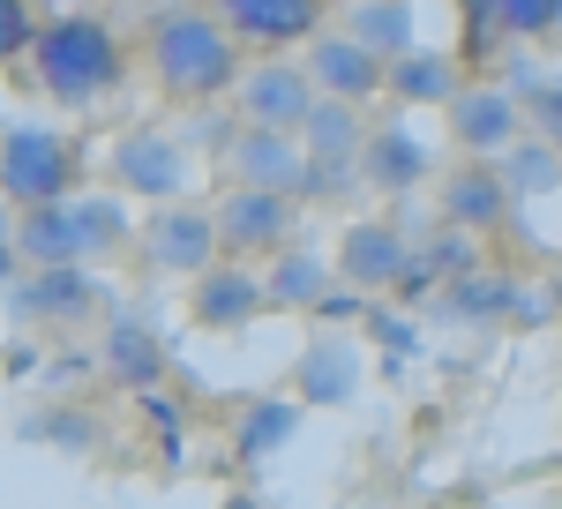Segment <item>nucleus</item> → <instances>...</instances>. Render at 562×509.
<instances>
[{
    "instance_id": "20",
    "label": "nucleus",
    "mask_w": 562,
    "mask_h": 509,
    "mask_svg": "<svg viewBox=\"0 0 562 509\" xmlns=\"http://www.w3.org/2000/svg\"><path fill=\"white\" fill-rule=\"evenodd\" d=\"M352 389H360V352L346 338H315L301 360V397L307 405H352Z\"/></svg>"
},
{
    "instance_id": "2",
    "label": "nucleus",
    "mask_w": 562,
    "mask_h": 509,
    "mask_svg": "<svg viewBox=\"0 0 562 509\" xmlns=\"http://www.w3.org/2000/svg\"><path fill=\"white\" fill-rule=\"evenodd\" d=\"M128 240V211L113 195H68L53 211L15 217V248L31 270H90L98 255H113Z\"/></svg>"
},
{
    "instance_id": "10",
    "label": "nucleus",
    "mask_w": 562,
    "mask_h": 509,
    "mask_svg": "<svg viewBox=\"0 0 562 509\" xmlns=\"http://www.w3.org/2000/svg\"><path fill=\"white\" fill-rule=\"evenodd\" d=\"M233 166H240V188L301 195V188H307V143H301V135H278V127H240Z\"/></svg>"
},
{
    "instance_id": "33",
    "label": "nucleus",
    "mask_w": 562,
    "mask_h": 509,
    "mask_svg": "<svg viewBox=\"0 0 562 509\" xmlns=\"http://www.w3.org/2000/svg\"><path fill=\"white\" fill-rule=\"evenodd\" d=\"M315 315H323V323H352V315L368 323V293H352V285H338V293H323V307H315Z\"/></svg>"
},
{
    "instance_id": "9",
    "label": "nucleus",
    "mask_w": 562,
    "mask_h": 509,
    "mask_svg": "<svg viewBox=\"0 0 562 509\" xmlns=\"http://www.w3.org/2000/svg\"><path fill=\"white\" fill-rule=\"evenodd\" d=\"M113 172H121V188H135V195H150V203L173 211V195L188 188V150H180L173 135H158V127H135V135L113 143Z\"/></svg>"
},
{
    "instance_id": "3",
    "label": "nucleus",
    "mask_w": 562,
    "mask_h": 509,
    "mask_svg": "<svg viewBox=\"0 0 562 509\" xmlns=\"http://www.w3.org/2000/svg\"><path fill=\"white\" fill-rule=\"evenodd\" d=\"M121 76H128V60H121L113 23H98V15H53V23L38 31V83H45V98L90 105V98H113Z\"/></svg>"
},
{
    "instance_id": "32",
    "label": "nucleus",
    "mask_w": 562,
    "mask_h": 509,
    "mask_svg": "<svg viewBox=\"0 0 562 509\" xmlns=\"http://www.w3.org/2000/svg\"><path fill=\"white\" fill-rule=\"evenodd\" d=\"M143 420L158 427V450H166V465H180L188 457V442H180V405L158 389V397H143Z\"/></svg>"
},
{
    "instance_id": "11",
    "label": "nucleus",
    "mask_w": 562,
    "mask_h": 509,
    "mask_svg": "<svg viewBox=\"0 0 562 509\" xmlns=\"http://www.w3.org/2000/svg\"><path fill=\"white\" fill-rule=\"evenodd\" d=\"M307 83H323L338 105H360V98L390 90V68L368 53V45H352L346 31H323V38L307 45Z\"/></svg>"
},
{
    "instance_id": "4",
    "label": "nucleus",
    "mask_w": 562,
    "mask_h": 509,
    "mask_svg": "<svg viewBox=\"0 0 562 509\" xmlns=\"http://www.w3.org/2000/svg\"><path fill=\"white\" fill-rule=\"evenodd\" d=\"M0 195L15 211H53L76 195V143L53 127H8L0 135Z\"/></svg>"
},
{
    "instance_id": "38",
    "label": "nucleus",
    "mask_w": 562,
    "mask_h": 509,
    "mask_svg": "<svg viewBox=\"0 0 562 509\" xmlns=\"http://www.w3.org/2000/svg\"><path fill=\"white\" fill-rule=\"evenodd\" d=\"M555 299H562V278H555Z\"/></svg>"
},
{
    "instance_id": "16",
    "label": "nucleus",
    "mask_w": 562,
    "mask_h": 509,
    "mask_svg": "<svg viewBox=\"0 0 562 509\" xmlns=\"http://www.w3.org/2000/svg\"><path fill=\"white\" fill-rule=\"evenodd\" d=\"M98 360H105V375L121 382V389H135V397H158V382H166V344H158V330H150L143 315H113Z\"/></svg>"
},
{
    "instance_id": "18",
    "label": "nucleus",
    "mask_w": 562,
    "mask_h": 509,
    "mask_svg": "<svg viewBox=\"0 0 562 509\" xmlns=\"http://www.w3.org/2000/svg\"><path fill=\"white\" fill-rule=\"evenodd\" d=\"M428 166H435V150L413 135V127H375V135H368V150H360V180H368V188H383V195L420 188Z\"/></svg>"
},
{
    "instance_id": "23",
    "label": "nucleus",
    "mask_w": 562,
    "mask_h": 509,
    "mask_svg": "<svg viewBox=\"0 0 562 509\" xmlns=\"http://www.w3.org/2000/svg\"><path fill=\"white\" fill-rule=\"evenodd\" d=\"M413 270H428L442 293H450V285H465V278H480L473 233H458V225H435V233H420V240H413Z\"/></svg>"
},
{
    "instance_id": "34",
    "label": "nucleus",
    "mask_w": 562,
    "mask_h": 509,
    "mask_svg": "<svg viewBox=\"0 0 562 509\" xmlns=\"http://www.w3.org/2000/svg\"><path fill=\"white\" fill-rule=\"evenodd\" d=\"M368 330H375L390 352H413V323H405V315H390V307H375V315H368Z\"/></svg>"
},
{
    "instance_id": "7",
    "label": "nucleus",
    "mask_w": 562,
    "mask_h": 509,
    "mask_svg": "<svg viewBox=\"0 0 562 509\" xmlns=\"http://www.w3.org/2000/svg\"><path fill=\"white\" fill-rule=\"evenodd\" d=\"M405 270H413V240H405L390 217L346 225V240H338V278H346L352 293H397Z\"/></svg>"
},
{
    "instance_id": "35",
    "label": "nucleus",
    "mask_w": 562,
    "mask_h": 509,
    "mask_svg": "<svg viewBox=\"0 0 562 509\" xmlns=\"http://www.w3.org/2000/svg\"><path fill=\"white\" fill-rule=\"evenodd\" d=\"M15 285H23V248L0 240V293H15Z\"/></svg>"
},
{
    "instance_id": "5",
    "label": "nucleus",
    "mask_w": 562,
    "mask_h": 509,
    "mask_svg": "<svg viewBox=\"0 0 562 509\" xmlns=\"http://www.w3.org/2000/svg\"><path fill=\"white\" fill-rule=\"evenodd\" d=\"M450 135L473 150L480 166H495V158H510L525 143V105L503 83H465L450 98Z\"/></svg>"
},
{
    "instance_id": "37",
    "label": "nucleus",
    "mask_w": 562,
    "mask_h": 509,
    "mask_svg": "<svg viewBox=\"0 0 562 509\" xmlns=\"http://www.w3.org/2000/svg\"><path fill=\"white\" fill-rule=\"evenodd\" d=\"M0 240H15V233H8V211H0Z\"/></svg>"
},
{
    "instance_id": "6",
    "label": "nucleus",
    "mask_w": 562,
    "mask_h": 509,
    "mask_svg": "<svg viewBox=\"0 0 562 509\" xmlns=\"http://www.w3.org/2000/svg\"><path fill=\"white\" fill-rule=\"evenodd\" d=\"M217 248H225V240H217V217L188 211V203H173V211H158L143 225V262L166 270V278H211Z\"/></svg>"
},
{
    "instance_id": "21",
    "label": "nucleus",
    "mask_w": 562,
    "mask_h": 509,
    "mask_svg": "<svg viewBox=\"0 0 562 509\" xmlns=\"http://www.w3.org/2000/svg\"><path fill=\"white\" fill-rule=\"evenodd\" d=\"M518 307H525V285L518 278H503V270H480V278H465V285H450L442 293V315L450 323H518Z\"/></svg>"
},
{
    "instance_id": "30",
    "label": "nucleus",
    "mask_w": 562,
    "mask_h": 509,
    "mask_svg": "<svg viewBox=\"0 0 562 509\" xmlns=\"http://www.w3.org/2000/svg\"><path fill=\"white\" fill-rule=\"evenodd\" d=\"M38 15L23 8V0H0V60H15V53H38Z\"/></svg>"
},
{
    "instance_id": "27",
    "label": "nucleus",
    "mask_w": 562,
    "mask_h": 509,
    "mask_svg": "<svg viewBox=\"0 0 562 509\" xmlns=\"http://www.w3.org/2000/svg\"><path fill=\"white\" fill-rule=\"evenodd\" d=\"M23 442H60V450H90L98 442V427L83 412H31L23 420Z\"/></svg>"
},
{
    "instance_id": "8",
    "label": "nucleus",
    "mask_w": 562,
    "mask_h": 509,
    "mask_svg": "<svg viewBox=\"0 0 562 509\" xmlns=\"http://www.w3.org/2000/svg\"><path fill=\"white\" fill-rule=\"evenodd\" d=\"M315 105H323V98H315V83H307V68H285V60H270V68H256V76H240V121H248V127L301 135Z\"/></svg>"
},
{
    "instance_id": "17",
    "label": "nucleus",
    "mask_w": 562,
    "mask_h": 509,
    "mask_svg": "<svg viewBox=\"0 0 562 509\" xmlns=\"http://www.w3.org/2000/svg\"><path fill=\"white\" fill-rule=\"evenodd\" d=\"M217 15H225V31H233V38H248V45H315L323 38V31H315V23H323V8H315V0H233V8H217Z\"/></svg>"
},
{
    "instance_id": "24",
    "label": "nucleus",
    "mask_w": 562,
    "mask_h": 509,
    "mask_svg": "<svg viewBox=\"0 0 562 509\" xmlns=\"http://www.w3.org/2000/svg\"><path fill=\"white\" fill-rule=\"evenodd\" d=\"M450 83H458V60L450 53H428V45L390 68V98H405V105H450L458 98Z\"/></svg>"
},
{
    "instance_id": "28",
    "label": "nucleus",
    "mask_w": 562,
    "mask_h": 509,
    "mask_svg": "<svg viewBox=\"0 0 562 509\" xmlns=\"http://www.w3.org/2000/svg\"><path fill=\"white\" fill-rule=\"evenodd\" d=\"M503 31L510 38H548V31H562V0H503Z\"/></svg>"
},
{
    "instance_id": "22",
    "label": "nucleus",
    "mask_w": 562,
    "mask_h": 509,
    "mask_svg": "<svg viewBox=\"0 0 562 509\" xmlns=\"http://www.w3.org/2000/svg\"><path fill=\"white\" fill-rule=\"evenodd\" d=\"M330 270H338V262H323V255H307V248H285L278 262H270L262 293H270V307H323Z\"/></svg>"
},
{
    "instance_id": "15",
    "label": "nucleus",
    "mask_w": 562,
    "mask_h": 509,
    "mask_svg": "<svg viewBox=\"0 0 562 509\" xmlns=\"http://www.w3.org/2000/svg\"><path fill=\"white\" fill-rule=\"evenodd\" d=\"M8 307H15L23 323H76L90 307H105V285H98L90 270H31V278L8 293Z\"/></svg>"
},
{
    "instance_id": "26",
    "label": "nucleus",
    "mask_w": 562,
    "mask_h": 509,
    "mask_svg": "<svg viewBox=\"0 0 562 509\" xmlns=\"http://www.w3.org/2000/svg\"><path fill=\"white\" fill-rule=\"evenodd\" d=\"M293 427H301V405H285V397H262V405H248L240 412V457L256 465V457H270V450H285L293 442Z\"/></svg>"
},
{
    "instance_id": "31",
    "label": "nucleus",
    "mask_w": 562,
    "mask_h": 509,
    "mask_svg": "<svg viewBox=\"0 0 562 509\" xmlns=\"http://www.w3.org/2000/svg\"><path fill=\"white\" fill-rule=\"evenodd\" d=\"M525 121H532V135H540V143H555V150H562V83H555V76L525 98Z\"/></svg>"
},
{
    "instance_id": "1",
    "label": "nucleus",
    "mask_w": 562,
    "mask_h": 509,
    "mask_svg": "<svg viewBox=\"0 0 562 509\" xmlns=\"http://www.w3.org/2000/svg\"><path fill=\"white\" fill-rule=\"evenodd\" d=\"M150 60H158V83L173 90V98L240 90V38L225 31V15H203V8L150 15Z\"/></svg>"
},
{
    "instance_id": "12",
    "label": "nucleus",
    "mask_w": 562,
    "mask_h": 509,
    "mask_svg": "<svg viewBox=\"0 0 562 509\" xmlns=\"http://www.w3.org/2000/svg\"><path fill=\"white\" fill-rule=\"evenodd\" d=\"M510 211H518V195L503 188V166L465 158V166L442 180V225H458V233H495Z\"/></svg>"
},
{
    "instance_id": "19",
    "label": "nucleus",
    "mask_w": 562,
    "mask_h": 509,
    "mask_svg": "<svg viewBox=\"0 0 562 509\" xmlns=\"http://www.w3.org/2000/svg\"><path fill=\"white\" fill-rule=\"evenodd\" d=\"M346 23H352L346 38H352V45H368V53H375L383 68H397L405 53H420V31H413L420 15H413L405 0H368V8H352Z\"/></svg>"
},
{
    "instance_id": "25",
    "label": "nucleus",
    "mask_w": 562,
    "mask_h": 509,
    "mask_svg": "<svg viewBox=\"0 0 562 509\" xmlns=\"http://www.w3.org/2000/svg\"><path fill=\"white\" fill-rule=\"evenodd\" d=\"M503 188H510L518 203H532V195H555V188H562V150H555V143H540V135H525L518 150L503 158Z\"/></svg>"
},
{
    "instance_id": "36",
    "label": "nucleus",
    "mask_w": 562,
    "mask_h": 509,
    "mask_svg": "<svg viewBox=\"0 0 562 509\" xmlns=\"http://www.w3.org/2000/svg\"><path fill=\"white\" fill-rule=\"evenodd\" d=\"M548 315H555V293H525V307H518V323H525V330H540Z\"/></svg>"
},
{
    "instance_id": "14",
    "label": "nucleus",
    "mask_w": 562,
    "mask_h": 509,
    "mask_svg": "<svg viewBox=\"0 0 562 509\" xmlns=\"http://www.w3.org/2000/svg\"><path fill=\"white\" fill-rule=\"evenodd\" d=\"M270 293H262L256 270H240V262H217L211 278H195V293H188V315L203 323V330H248Z\"/></svg>"
},
{
    "instance_id": "13",
    "label": "nucleus",
    "mask_w": 562,
    "mask_h": 509,
    "mask_svg": "<svg viewBox=\"0 0 562 509\" xmlns=\"http://www.w3.org/2000/svg\"><path fill=\"white\" fill-rule=\"evenodd\" d=\"M293 233V195H262V188H233L217 203V240L240 255H262V248H285Z\"/></svg>"
},
{
    "instance_id": "29",
    "label": "nucleus",
    "mask_w": 562,
    "mask_h": 509,
    "mask_svg": "<svg viewBox=\"0 0 562 509\" xmlns=\"http://www.w3.org/2000/svg\"><path fill=\"white\" fill-rule=\"evenodd\" d=\"M458 15H465V53H495V45L510 38L503 31V0H465Z\"/></svg>"
}]
</instances>
